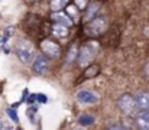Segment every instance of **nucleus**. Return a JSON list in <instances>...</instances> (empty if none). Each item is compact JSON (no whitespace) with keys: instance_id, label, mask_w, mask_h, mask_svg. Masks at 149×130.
<instances>
[{"instance_id":"1","label":"nucleus","mask_w":149,"mask_h":130,"mask_svg":"<svg viewBox=\"0 0 149 130\" xmlns=\"http://www.w3.org/2000/svg\"><path fill=\"white\" fill-rule=\"evenodd\" d=\"M107 31V20L103 16H96L84 26V33L90 38H97Z\"/></svg>"},{"instance_id":"2","label":"nucleus","mask_w":149,"mask_h":130,"mask_svg":"<svg viewBox=\"0 0 149 130\" xmlns=\"http://www.w3.org/2000/svg\"><path fill=\"white\" fill-rule=\"evenodd\" d=\"M117 107L119 110L126 114V116H130L133 114L139 107H138V103H136V97L130 95V94H122L119 98H117Z\"/></svg>"},{"instance_id":"3","label":"nucleus","mask_w":149,"mask_h":130,"mask_svg":"<svg viewBox=\"0 0 149 130\" xmlns=\"http://www.w3.org/2000/svg\"><path fill=\"white\" fill-rule=\"evenodd\" d=\"M96 55H97V46H96V43H93V42L84 43L81 46L80 52H78V64L81 67L88 65L94 59Z\"/></svg>"},{"instance_id":"4","label":"nucleus","mask_w":149,"mask_h":130,"mask_svg":"<svg viewBox=\"0 0 149 130\" xmlns=\"http://www.w3.org/2000/svg\"><path fill=\"white\" fill-rule=\"evenodd\" d=\"M15 52L22 64H29L33 58V48L28 41H20L15 46Z\"/></svg>"},{"instance_id":"5","label":"nucleus","mask_w":149,"mask_h":130,"mask_svg":"<svg viewBox=\"0 0 149 130\" xmlns=\"http://www.w3.org/2000/svg\"><path fill=\"white\" fill-rule=\"evenodd\" d=\"M39 49L44 55H47L51 59H55L61 55V45L52 39H42L39 42Z\"/></svg>"},{"instance_id":"6","label":"nucleus","mask_w":149,"mask_h":130,"mask_svg":"<svg viewBox=\"0 0 149 130\" xmlns=\"http://www.w3.org/2000/svg\"><path fill=\"white\" fill-rule=\"evenodd\" d=\"M48 65H49V59L47 55H38L35 59H33V64H32V70L36 75H44L48 70Z\"/></svg>"},{"instance_id":"7","label":"nucleus","mask_w":149,"mask_h":130,"mask_svg":"<svg viewBox=\"0 0 149 130\" xmlns=\"http://www.w3.org/2000/svg\"><path fill=\"white\" fill-rule=\"evenodd\" d=\"M77 101L80 104H96L99 101V97L88 90H81L77 92Z\"/></svg>"},{"instance_id":"8","label":"nucleus","mask_w":149,"mask_h":130,"mask_svg":"<svg viewBox=\"0 0 149 130\" xmlns=\"http://www.w3.org/2000/svg\"><path fill=\"white\" fill-rule=\"evenodd\" d=\"M99 9H100L99 1H88V4H87V7H86V10H84L83 23H87V22H90L91 19H94L96 15H97V12H99Z\"/></svg>"},{"instance_id":"9","label":"nucleus","mask_w":149,"mask_h":130,"mask_svg":"<svg viewBox=\"0 0 149 130\" xmlns=\"http://www.w3.org/2000/svg\"><path fill=\"white\" fill-rule=\"evenodd\" d=\"M51 32L55 38L58 39H64L70 35V31H68V26L67 25H62V23H55L52 28H51Z\"/></svg>"},{"instance_id":"10","label":"nucleus","mask_w":149,"mask_h":130,"mask_svg":"<svg viewBox=\"0 0 149 130\" xmlns=\"http://www.w3.org/2000/svg\"><path fill=\"white\" fill-rule=\"evenodd\" d=\"M51 19H52L54 22H56V23H62V25H67V26H70V25L74 23V20L70 19V16L65 15V13H62L61 10H59V12H52Z\"/></svg>"},{"instance_id":"11","label":"nucleus","mask_w":149,"mask_h":130,"mask_svg":"<svg viewBox=\"0 0 149 130\" xmlns=\"http://www.w3.org/2000/svg\"><path fill=\"white\" fill-rule=\"evenodd\" d=\"M136 103L139 110H149V92L148 91H141L136 95Z\"/></svg>"},{"instance_id":"12","label":"nucleus","mask_w":149,"mask_h":130,"mask_svg":"<svg viewBox=\"0 0 149 130\" xmlns=\"http://www.w3.org/2000/svg\"><path fill=\"white\" fill-rule=\"evenodd\" d=\"M100 65L99 64H90L86 67L84 72H83V80H90V78H94L100 74Z\"/></svg>"},{"instance_id":"13","label":"nucleus","mask_w":149,"mask_h":130,"mask_svg":"<svg viewBox=\"0 0 149 130\" xmlns=\"http://www.w3.org/2000/svg\"><path fill=\"white\" fill-rule=\"evenodd\" d=\"M78 52H80V49H78L75 45H72V46L68 49L67 56H65V67H71V65L74 64V61L78 59Z\"/></svg>"},{"instance_id":"14","label":"nucleus","mask_w":149,"mask_h":130,"mask_svg":"<svg viewBox=\"0 0 149 130\" xmlns=\"http://www.w3.org/2000/svg\"><path fill=\"white\" fill-rule=\"evenodd\" d=\"M136 124L141 129H149V110H143L136 116Z\"/></svg>"},{"instance_id":"15","label":"nucleus","mask_w":149,"mask_h":130,"mask_svg":"<svg viewBox=\"0 0 149 130\" xmlns=\"http://www.w3.org/2000/svg\"><path fill=\"white\" fill-rule=\"evenodd\" d=\"M68 0H51L49 1V9L52 12H59L62 9H67L68 6Z\"/></svg>"},{"instance_id":"16","label":"nucleus","mask_w":149,"mask_h":130,"mask_svg":"<svg viewBox=\"0 0 149 130\" xmlns=\"http://www.w3.org/2000/svg\"><path fill=\"white\" fill-rule=\"evenodd\" d=\"M96 122V119H94V116H91V114H81L80 117H78V124L80 126H91L93 123Z\"/></svg>"},{"instance_id":"17","label":"nucleus","mask_w":149,"mask_h":130,"mask_svg":"<svg viewBox=\"0 0 149 130\" xmlns=\"http://www.w3.org/2000/svg\"><path fill=\"white\" fill-rule=\"evenodd\" d=\"M26 101L29 103V104H32V103H47L48 101V98H47V95L45 94H32V95H29L28 98H26Z\"/></svg>"},{"instance_id":"18","label":"nucleus","mask_w":149,"mask_h":130,"mask_svg":"<svg viewBox=\"0 0 149 130\" xmlns=\"http://www.w3.org/2000/svg\"><path fill=\"white\" fill-rule=\"evenodd\" d=\"M80 10H81V9H80L75 3L67 6V12H68L70 16H72V20H74V22L77 20V17H80Z\"/></svg>"},{"instance_id":"19","label":"nucleus","mask_w":149,"mask_h":130,"mask_svg":"<svg viewBox=\"0 0 149 130\" xmlns=\"http://www.w3.org/2000/svg\"><path fill=\"white\" fill-rule=\"evenodd\" d=\"M6 113L9 114V117L12 119V122H15V123H19V116H17L16 110H13V108H7V110H6Z\"/></svg>"},{"instance_id":"20","label":"nucleus","mask_w":149,"mask_h":130,"mask_svg":"<svg viewBox=\"0 0 149 130\" xmlns=\"http://www.w3.org/2000/svg\"><path fill=\"white\" fill-rule=\"evenodd\" d=\"M74 3H75L81 10H83V9H86V7H87V4H88V1H87V0H75Z\"/></svg>"},{"instance_id":"21","label":"nucleus","mask_w":149,"mask_h":130,"mask_svg":"<svg viewBox=\"0 0 149 130\" xmlns=\"http://www.w3.org/2000/svg\"><path fill=\"white\" fill-rule=\"evenodd\" d=\"M107 129H126V127L122 126V124H109Z\"/></svg>"},{"instance_id":"22","label":"nucleus","mask_w":149,"mask_h":130,"mask_svg":"<svg viewBox=\"0 0 149 130\" xmlns=\"http://www.w3.org/2000/svg\"><path fill=\"white\" fill-rule=\"evenodd\" d=\"M146 74H148V75H149V64H148V65H146Z\"/></svg>"},{"instance_id":"23","label":"nucleus","mask_w":149,"mask_h":130,"mask_svg":"<svg viewBox=\"0 0 149 130\" xmlns=\"http://www.w3.org/2000/svg\"><path fill=\"white\" fill-rule=\"evenodd\" d=\"M33 1H39V0H33Z\"/></svg>"}]
</instances>
